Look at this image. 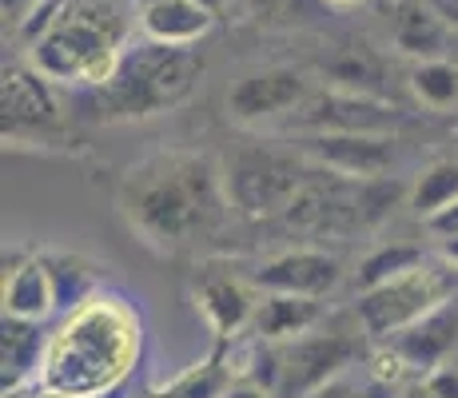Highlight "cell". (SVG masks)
Wrapping results in <instances>:
<instances>
[{
	"label": "cell",
	"instance_id": "obj_15",
	"mask_svg": "<svg viewBox=\"0 0 458 398\" xmlns=\"http://www.w3.org/2000/svg\"><path fill=\"white\" fill-rule=\"evenodd\" d=\"M8 318L48 323L56 315V291H52L48 263L40 251H4V291H0Z\"/></svg>",
	"mask_w": 458,
	"mask_h": 398
},
{
	"label": "cell",
	"instance_id": "obj_18",
	"mask_svg": "<svg viewBox=\"0 0 458 398\" xmlns=\"http://www.w3.org/2000/svg\"><path fill=\"white\" fill-rule=\"evenodd\" d=\"M136 16L140 37L172 48H196L219 21L199 0H136Z\"/></svg>",
	"mask_w": 458,
	"mask_h": 398
},
{
	"label": "cell",
	"instance_id": "obj_4",
	"mask_svg": "<svg viewBox=\"0 0 458 398\" xmlns=\"http://www.w3.org/2000/svg\"><path fill=\"white\" fill-rule=\"evenodd\" d=\"M204 52L199 48H172L140 37L124 52L120 68L104 88L76 96V108L92 123H131L152 120L191 100V92L204 80Z\"/></svg>",
	"mask_w": 458,
	"mask_h": 398
},
{
	"label": "cell",
	"instance_id": "obj_20",
	"mask_svg": "<svg viewBox=\"0 0 458 398\" xmlns=\"http://www.w3.org/2000/svg\"><path fill=\"white\" fill-rule=\"evenodd\" d=\"M327 318V303L323 299H303V295H259V307H255L251 318V334L263 343H295L303 339L307 331Z\"/></svg>",
	"mask_w": 458,
	"mask_h": 398
},
{
	"label": "cell",
	"instance_id": "obj_3",
	"mask_svg": "<svg viewBox=\"0 0 458 398\" xmlns=\"http://www.w3.org/2000/svg\"><path fill=\"white\" fill-rule=\"evenodd\" d=\"M140 37L136 0H64L56 24L24 48V60L72 96L104 88Z\"/></svg>",
	"mask_w": 458,
	"mask_h": 398
},
{
	"label": "cell",
	"instance_id": "obj_16",
	"mask_svg": "<svg viewBox=\"0 0 458 398\" xmlns=\"http://www.w3.org/2000/svg\"><path fill=\"white\" fill-rule=\"evenodd\" d=\"M458 32L430 0H394L391 4V48L411 60H446Z\"/></svg>",
	"mask_w": 458,
	"mask_h": 398
},
{
	"label": "cell",
	"instance_id": "obj_30",
	"mask_svg": "<svg viewBox=\"0 0 458 398\" xmlns=\"http://www.w3.org/2000/svg\"><path fill=\"white\" fill-rule=\"evenodd\" d=\"M363 394H367V391L355 383V378L343 375V378H331L327 386H319V391L307 394V398H363Z\"/></svg>",
	"mask_w": 458,
	"mask_h": 398
},
{
	"label": "cell",
	"instance_id": "obj_17",
	"mask_svg": "<svg viewBox=\"0 0 458 398\" xmlns=\"http://www.w3.org/2000/svg\"><path fill=\"white\" fill-rule=\"evenodd\" d=\"M386 347L407 362L415 383L427 378L430 370L446 367L451 351L458 347V307L446 303V307H438V311H430L427 318H419L415 326H407V331H399L394 339H386Z\"/></svg>",
	"mask_w": 458,
	"mask_h": 398
},
{
	"label": "cell",
	"instance_id": "obj_25",
	"mask_svg": "<svg viewBox=\"0 0 458 398\" xmlns=\"http://www.w3.org/2000/svg\"><path fill=\"white\" fill-rule=\"evenodd\" d=\"M407 84L415 100L430 112H446L458 104V64H451V60H422L411 68Z\"/></svg>",
	"mask_w": 458,
	"mask_h": 398
},
{
	"label": "cell",
	"instance_id": "obj_36",
	"mask_svg": "<svg viewBox=\"0 0 458 398\" xmlns=\"http://www.w3.org/2000/svg\"><path fill=\"white\" fill-rule=\"evenodd\" d=\"M199 4H204V8H211V13H216V16H224L227 0H199Z\"/></svg>",
	"mask_w": 458,
	"mask_h": 398
},
{
	"label": "cell",
	"instance_id": "obj_6",
	"mask_svg": "<svg viewBox=\"0 0 458 398\" xmlns=\"http://www.w3.org/2000/svg\"><path fill=\"white\" fill-rule=\"evenodd\" d=\"M219 167H224V188L235 216L251 224H276L319 172V164L307 159L299 148H279L271 140H243L227 148Z\"/></svg>",
	"mask_w": 458,
	"mask_h": 398
},
{
	"label": "cell",
	"instance_id": "obj_24",
	"mask_svg": "<svg viewBox=\"0 0 458 398\" xmlns=\"http://www.w3.org/2000/svg\"><path fill=\"white\" fill-rule=\"evenodd\" d=\"M422 263H427V251L415 243H378L375 251H367L363 263H359V291H371L386 279H399V275H407V271L422 267Z\"/></svg>",
	"mask_w": 458,
	"mask_h": 398
},
{
	"label": "cell",
	"instance_id": "obj_35",
	"mask_svg": "<svg viewBox=\"0 0 458 398\" xmlns=\"http://www.w3.org/2000/svg\"><path fill=\"white\" fill-rule=\"evenodd\" d=\"M327 8H359V4H367V0H323Z\"/></svg>",
	"mask_w": 458,
	"mask_h": 398
},
{
	"label": "cell",
	"instance_id": "obj_34",
	"mask_svg": "<svg viewBox=\"0 0 458 398\" xmlns=\"http://www.w3.org/2000/svg\"><path fill=\"white\" fill-rule=\"evenodd\" d=\"M391 398H435V394H430V391H427V383L419 378V383H411V386H403V391H394Z\"/></svg>",
	"mask_w": 458,
	"mask_h": 398
},
{
	"label": "cell",
	"instance_id": "obj_12",
	"mask_svg": "<svg viewBox=\"0 0 458 398\" xmlns=\"http://www.w3.org/2000/svg\"><path fill=\"white\" fill-rule=\"evenodd\" d=\"M259 295H303V299H327L343 283V259L327 247H287V251L267 255L248 271Z\"/></svg>",
	"mask_w": 458,
	"mask_h": 398
},
{
	"label": "cell",
	"instance_id": "obj_21",
	"mask_svg": "<svg viewBox=\"0 0 458 398\" xmlns=\"http://www.w3.org/2000/svg\"><path fill=\"white\" fill-rule=\"evenodd\" d=\"M48 263L52 291H56V315H72L76 307H84L88 299H96L104 291V271L100 263H92L88 255L76 251H40Z\"/></svg>",
	"mask_w": 458,
	"mask_h": 398
},
{
	"label": "cell",
	"instance_id": "obj_33",
	"mask_svg": "<svg viewBox=\"0 0 458 398\" xmlns=\"http://www.w3.org/2000/svg\"><path fill=\"white\" fill-rule=\"evenodd\" d=\"M8 398H72V394L52 391V386H44V383H32V386H24L21 394H8Z\"/></svg>",
	"mask_w": 458,
	"mask_h": 398
},
{
	"label": "cell",
	"instance_id": "obj_23",
	"mask_svg": "<svg viewBox=\"0 0 458 398\" xmlns=\"http://www.w3.org/2000/svg\"><path fill=\"white\" fill-rule=\"evenodd\" d=\"M451 203H458V159H435L419 172V180L411 183L407 207L427 224L438 211H446Z\"/></svg>",
	"mask_w": 458,
	"mask_h": 398
},
{
	"label": "cell",
	"instance_id": "obj_28",
	"mask_svg": "<svg viewBox=\"0 0 458 398\" xmlns=\"http://www.w3.org/2000/svg\"><path fill=\"white\" fill-rule=\"evenodd\" d=\"M422 383H427V391L435 394V398H458V367H451V362H446V367L430 370Z\"/></svg>",
	"mask_w": 458,
	"mask_h": 398
},
{
	"label": "cell",
	"instance_id": "obj_8",
	"mask_svg": "<svg viewBox=\"0 0 458 398\" xmlns=\"http://www.w3.org/2000/svg\"><path fill=\"white\" fill-rule=\"evenodd\" d=\"M367 331L359 326L355 311L351 318H323L303 339L279 347V391L276 398H307L331 378H343L359 359H363Z\"/></svg>",
	"mask_w": 458,
	"mask_h": 398
},
{
	"label": "cell",
	"instance_id": "obj_32",
	"mask_svg": "<svg viewBox=\"0 0 458 398\" xmlns=\"http://www.w3.org/2000/svg\"><path fill=\"white\" fill-rule=\"evenodd\" d=\"M224 398H276V394L263 391V386H255V383H243V378H235L232 391H227Z\"/></svg>",
	"mask_w": 458,
	"mask_h": 398
},
{
	"label": "cell",
	"instance_id": "obj_1",
	"mask_svg": "<svg viewBox=\"0 0 458 398\" xmlns=\"http://www.w3.org/2000/svg\"><path fill=\"white\" fill-rule=\"evenodd\" d=\"M116 207L128 232L164 255L211 243L235 216L224 188V167L204 152L183 148L131 164L116 188Z\"/></svg>",
	"mask_w": 458,
	"mask_h": 398
},
{
	"label": "cell",
	"instance_id": "obj_10",
	"mask_svg": "<svg viewBox=\"0 0 458 398\" xmlns=\"http://www.w3.org/2000/svg\"><path fill=\"white\" fill-rule=\"evenodd\" d=\"M407 123V112L391 100L347 88H315L303 104L284 120V131L295 136H323V131H367V136H391Z\"/></svg>",
	"mask_w": 458,
	"mask_h": 398
},
{
	"label": "cell",
	"instance_id": "obj_27",
	"mask_svg": "<svg viewBox=\"0 0 458 398\" xmlns=\"http://www.w3.org/2000/svg\"><path fill=\"white\" fill-rule=\"evenodd\" d=\"M243 4L259 24H299L327 8L323 0H243Z\"/></svg>",
	"mask_w": 458,
	"mask_h": 398
},
{
	"label": "cell",
	"instance_id": "obj_37",
	"mask_svg": "<svg viewBox=\"0 0 458 398\" xmlns=\"http://www.w3.org/2000/svg\"><path fill=\"white\" fill-rule=\"evenodd\" d=\"M363 398H391V394H386V391H378V386H371V391H367Z\"/></svg>",
	"mask_w": 458,
	"mask_h": 398
},
{
	"label": "cell",
	"instance_id": "obj_22",
	"mask_svg": "<svg viewBox=\"0 0 458 398\" xmlns=\"http://www.w3.org/2000/svg\"><path fill=\"white\" fill-rule=\"evenodd\" d=\"M235 383V367H232V347L227 343H219L216 351L196 362V367H188L183 375H175L172 383L156 386L152 398H224L232 391Z\"/></svg>",
	"mask_w": 458,
	"mask_h": 398
},
{
	"label": "cell",
	"instance_id": "obj_5",
	"mask_svg": "<svg viewBox=\"0 0 458 398\" xmlns=\"http://www.w3.org/2000/svg\"><path fill=\"white\" fill-rule=\"evenodd\" d=\"M407 196L411 191L391 175H383V180H351V175H335L327 167H319L315 180L299 191V199L276 224L287 235L355 239L378 232Z\"/></svg>",
	"mask_w": 458,
	"mask_h": 398
},
{
	"label": "cell",
	"instance_id": "obj_19",
	"mask_svg": "<svg viewBox=\"0 0 458 398\" xmlns=\"http://www.w3.org/2000/svg\"><path fill=\"white\" fill-rule=\"evenodd\" d=\"M48 334H52L48 323H29V318L4 315V323H0V386H4V398L40 383Z\"/></svg>",
	"mask_w": 458,
	"mask_h": 398
},
{
	"label": "cell",
	"instance_id": "obj_7",
	"mask_svg": "<svg viewBox=\"0 0 458 398\" xmlns=\"http://www.w3.org/2000/svg\"><path fill=\"white\" fill-rule=\"evenodd\" d=\"M454 291H458V267H451L446 259L443 263L427 259L407 275L386 279L371 291H359L355 318L371 343H386L399 331L415 326L419 318H427L430 311L454 303Z\"/></svg>",
	"mask_w": 458,
	"mask_h": 398
},
{
	"label": "cell",
	"instance_id": "obj_2",
	"mask_svg": "<svg viewBox=\"0 0 458 398\" xmlns=\"http://www.w3.org/2000/svg\"><path fill=\"white\" fill-rule=\"evenodd\" d=\"M140 311L116 291H100L72 315H60V323L52 326L40 383L72 398H108L140 362Z\"/></svg>",
	"mask_w": 458,
	"mask_h": 398
},
{
	"label": "cell",
	"instance_id": "obj_14",
	"mask_svg": "<svg viewBox=\"0 0 458 398\" xmlns=\"http://www.w3.org/2000/svg\"><path fill=\"white\" fill-rule=\"evenodd\" d=\"M191 295L219 343H235L251 331L259 291L248 275H235L232 267H204L191 283Z\"/></svg>",
	"mask_w": 458,
	"mask_h": 398
},
{
	"label": "cell",
	"instance_id": "obj_29",
	"mask_svg": "<svg viewBox=\"0 0 458 398\" xmlns=\"http://www.w3.org/2000/svg\"><path fill=\"white\" fill-rule=\"evenodd\" d=\"M427 235H435L438 243H446V239H458V203H451L446 211H438L435 219H427Z\"/></svg>",
	"mask_w": 458,
	"mask_h": 398
},
{
	"label": "cell",
	"instance_id": "obj_31",
	"mask_svg": "<svg viewBox=\"0 0 458 398\" xmlns=\"http://www.w3.org/2000/svg\"><path fill=\"white\" fill-rule=\"evenodd\" d=\"M40 4H44V0H4V21L13 24V32H16L32 13H37Z\"/></svg>",
	"mask_w": 458,
	"mask_h": 398
},
{
	"label": "cell",
	"instance_id": "obj_13",
	"mask_svg": "<svg viewBox=\"0 0 458 398\" xmlns=\"http://www.w3.org/2000/svg\"><path fill=\"white\" fill-rule=\"evenodd\" d=\"M295 148L319 167L351 180H383L399 159L394 136H367V131H323V136H299Z\"/></svg>",
	"mask_w": 458,
	"mask_h": 398
},
{
	"label": "cell",
	"instance_id": "obj_38",
	"mask_svg": "<svg viewBox=\"0 0 458 398\" xmlns=\"http://www.w3.org/2000/svg\"><path fill=\"white\" fill-rule=\"evenodd\" d=\"M148 398H152V394H148Z\"/></svg>",
	"mask_w": 458,
	"mask_h": 398
},
{
	"label": "cell",
	"instance_id": "obj_26",
	"mask_svg": "<svg viewBox=\"0 0 458 398\" xmlns=\"http://www.w3.org/2000/svg\"><path fill=\"white\" fill-rule=\"evenodd\" d=\"M323 72L331 76V88H347V92L375 96L378 80H383V60L371 48H343Z\"/></svg>",
	"mask_w": 458,
	"mask_h": 398
},
{
	"label": "cell",
	"instance_id": "obj_11",
	"mask_svg": "<svg viewBox=\"0 0 458 398\" xmlns=\"http://www.w3.org/2000/svg\"><path fill=\"white\" fill-rule=\"evenodd\" d=\"M311 80L303 68L292 64H267L251 68L227 88V116L243 128H259V123H284L299 104L311 96Z\"/></svg>",
	"mask_w": 458,
	"mask_h": 398
},
{
	"label": "cell",
	"instance_id": "obj_9",
	"mask_svg": "<svg viewBox=\"0 0 458 398\" xmlns=\"http://www.w3.org/2000/svg\"><path fill=\"white\" fill-rule=\"evenodd\" d=\"M64 128V104L56 96V84L44 80L29 60L4 64V84H0V131L4 144H48Z\"/></svg>",
	"mask_w": 458,
	"mask_h": 398
}]
</instances>
